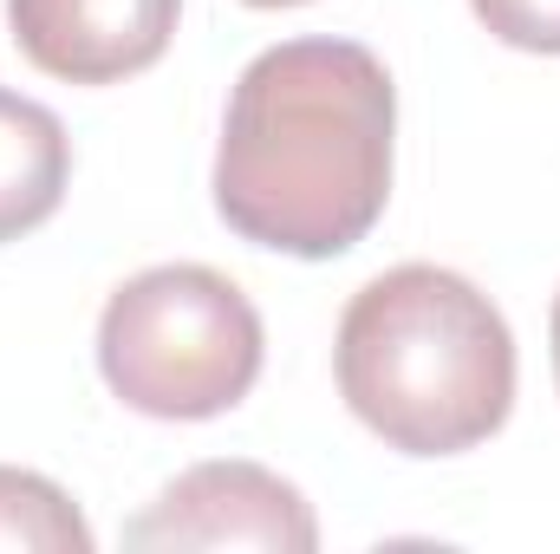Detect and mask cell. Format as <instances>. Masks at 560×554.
I'll return each instance as SVG.
<instances>
[{
  "mask_svg": "<svg viewBox=\"0 0 560 554\" xmlns=\"http://www.w3.org/2000/svg\"><path fill=\"white\" fill-rule=\"evenodd\" d=\"M392 72L359 39L268 46L229 99L215 150L222 222L300 262L346 255L392 196Z\"/></svg>",
  "mask_w": 560,
  "mask_h": 554,
  "instance_id": "1",
  "label": "cell"
},
{
  "mask_svg": "<svg viewBox=\"0 0 560 554\" xmlns=\"http://www.w3.org/2000/svg\"><path fill=\"white\" fill-rule=\"evenodd\" d=\"M339 392L365 430L405 457H456L515 405V339L482 287L405 262L365 280L339 320Z\"/></svg>",
  "mask_w": 560,
  "mask_h": 554,
  "instance_id": "2",
  "label": "cell"
},
{
  "mask_svg": "<svg viewBox=\"0 0 560 554\" xmlns=\"http://www.w3.org/2000/svg\"><path fill=\"white\" fill-rule=\"evenodd\" d=\"M98 372L143 417H222L261 379V313L215 268H143L105 300Z\"/></svg>",
  "mask_w": 560,
  "mask_h": 554,
  "instance_id": "3",
  "label": "cell"
},
{
  "mask_svg": "<svg viewBox=\"0 0 560 554\" xmlns=\"http://www.w3.org/2000/svg\"><path fill=\"white\" fill-rule=\"evenodd\" d=\"M131 549H268L313 554L319 522L293 483L261 463H196L183 470L138 522L125 529Z\"/></svg>",
  "mask_w": 560,
  "mask_h": 554,
  "instance_id": "4",
  "label": "cell"
},
{
  "mask_svg": "<svg viewBox=\"0 0 560 554\" xmlns=\"http://www.w3.org/2000/svg\"><path fill=\"white\" fill-rule=\"evenodd\" d=\"M183 0H7L13 46L66 85H118L163 59Z\"/></svg>",
  "mask_w": 560,
  "mask_h": 554,
  "instance_id": "5",
  "label": "cell"
},
{
  "mask_svg": "<svg viewBox=\"0 0 560 554\" xmlns=\"http://www.w3.org/2000/svg\"><path fill=\"white\" fill-rule=\"evenodd\" d=\"M72 176V143L66 125L20 92H0V242L39 229Z\"/></svg>",
  "mask_w": 560,
  "mask_h": 554,
  "instance_id": "6",
  "label": "cell"
},
{
  "mask_svg": "<svg viewBox=\"0 0 560 554\" xmlns=\"http://www.w3.org/2000/svg\"><path fill=\"white\" fill-rule=\"evenodd\" d=\"M0 554H92V529L59 483L0 463Z\"/></svg>",
  "mask_w": 560,
  "mask_h": 554,
  "instance_id": "7",
  "label": "cell"
},
{
  "mask_svg": "<svg viewBox=\"0 0 560 554\" xmlns=\"http://www.w3.org/2000/svg\"><path fill=\"white\" fill-rule=\"evenodd\" d=\"M476 20L522 53H560V0H469Z\"/></svg>",
  "mask_w": 560,
  "mask_h": 554,
  "instance_id": "8",
  "label": "cell"
},
{
  "mask_svg": "<svg viewBox=\"0 0 560 554\" xmlns=\"http://www.w3.org/2000/svg\"><path fill=\"white\" fill-rule=\"evenodd\" d=\"M555 379H560V293H555Z\"/></svg>",
  "mask_w": 560,
  "mask_h": 554,
  "instance_id": "9",
  "label": "cell"
},
{
  "mask_svg": "<svg viewBox=\"0 0 560 554\" xmlns=\"http://www.w3.org/2000/svg\"><path fill=\"white\" fill-rule=\"evenodd\" d=\"M248 7H306V0H248Z\"/></svg>",
  "mask_w": 560,
  "mask_h": 554,
  "instance_id": "10",
  "label": "cell"
}]
</instances>
